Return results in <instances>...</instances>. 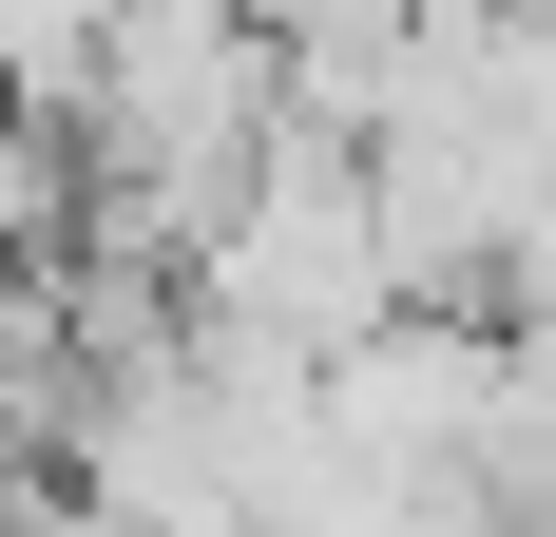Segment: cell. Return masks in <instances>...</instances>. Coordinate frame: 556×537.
Masks as SVG:
<instances>
[{
    "mask_svg": "<svg viewBox=\"0 0 556 537\" xmlns=\"http://www.w3.org/2000/svg\"><path fill=\"white\" fill-rule=\"evenodd\" d=\"M173 288H192V326H230V346H288V365H327L345 326H384L403 288H384V212H365V135H307V115H269V135H250V173L192 212Z\"/></svg>",
    "mask_w": 556,
    "mask_h": 537,
    "instance_id": "1",
    "label": "cell"
},
{
    "mask_svg": "<svg viewBox=\"0 0 556 537\" xmlns=\"http://www.w3.org/2000/svg\"><path fill=\"white\" fill-rule=\"evenodd\" d=\"M58 250V115L0 97V268H39Z\"/></svg>",
    "mask_w": 556,
    "mask_h": 537,
    "instance_id": "2",
    "label": "cell"
}]
</instances>
